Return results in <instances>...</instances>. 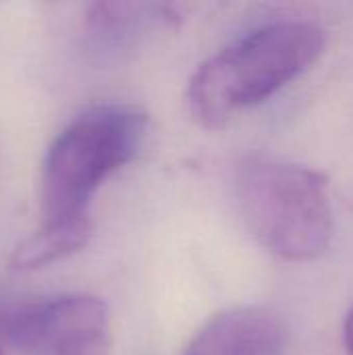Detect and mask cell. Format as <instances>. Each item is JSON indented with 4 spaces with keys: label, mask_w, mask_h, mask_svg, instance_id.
<instances>
[{
    "label": "cell",
    "mask_w": 353,
    "mask_h": 355,
    "mask_svg": "<svg viewBox=\"0 0 353 355\" xmlns=\"http://www.w3.org/2000/svg\"><path fill=\"white\" fill-rule=\"evenodd\" d=\"M108 352H110V335L92 339L87 343L71 347V349H67V352H62V354L58 355H108Z\"/></svg>",
    "instance_id": "obj_9"
},
{
    "label": "cell",
    "mask_w": 353,
    "mask_h": 355,
    "mask_svg": "<svg viewBox=\"0 0 353 355\" xmlns=\"http://www.w3.org/2000/svg\"><path fill=\"white\" fill-rule=\"evenodd\" d=\"M343 341H345V349L353 355V306L345 318V327H343Z\"/></svg>",
    "instance_id": "obj_10"
},
{
    "label": "cell",
    "mask_w": 353,
    "mask_h": 355,
    "mask_svg": "<svg viewBox=\"0 0 353 355\" xmlns=\"http://www.w3.org/2000/svg\"><path fill=\"white\" fill-rule=\"evenodd\" d=\"M148 125V114L131 104H98L77 114L44 158V223L85 214L98 187L139 154Z\"/></svg>",
    "instance_id": "obj_3"
},
{
    "label": "cell",
    "mask_w": 353,
    "mask_h": 355,
    "mask_svg": "<svg viewBox=\"0 0 353 355\" xmlns=\"http://www.w3.org/2000/svg\"><path fill=\"white\" fill-rule=\"evenodd\" d=\"M94 225L87 214L44 223L31 237L23 239L10 254L8 266L31 270L79 252L92 239Z\"/></svg>",
    "instance_id": "obj_6"
},
{
    "label": "cell",
    "mask_w": 353,
    "mask_h": 355,
    "mask_svg": "<svg viewBox=\"0 0 353 355\" xmlns=\"http://www.w3.org/2000/svg\"><path fill=\"white\" fill-rule=\"evenodd\" d=\"M287 331L266 308H235L214 316L183 355H283Z\"/></svg>",
    "instance_id": "obj_5"
},
{
    "label": "cell",
    "mask_w": 353,
    "mask_h": 355,
    "mask_svg": "<svg viewBox=\"0 0 353 355\" xmlns=\"http://www.w3.org/2000/svg\"><path fill=\"white\" fill-rule=\"evenodd\" d=\"M106 335L108 310L94 295L71 293L15 306L12 347L25 355H58Z\"/></svg>",
    "instance_id": "obj_4"
},
{
    "label": "cell",
    "mask_w": 353,
    "mask_h": 355,
    "mask_svg": "<svg viewBox=\"0 0 353 355\" xmlns=\"http://www.w3.org/2000/svg\"><path fill=\"white\" fill-rule=\"evenodd\" d=\"M179 15L169 4L144 2H96L87 6V27L104 42L121 44L156 25H171Z\"/></svg>",
    "instance_id": "obj_7"
},
{
    "label": "cell",
    "mask_w": 353,
    "mask_h": 355,
    "mask_svg": "<svg viewBox=\"0 0 353 355\" xmlns=\"http://www.w3.org/2000/svg\"><path fill=\"white\" fill-rule=\"evenodd\" d=\"M325 42L322 27L302 19L275 21L233 40L191 75V116L208 129L227 125L304 75L320 58Z\"/></svg>",
    "instance_id": "obj_1"
},
{
    "label": "cell",
    "mask_w": 353,
    "mask_h": 355,
    "mask_svg": "<svg viewBox=\"0 0 353 355\" xmlns=\"http://www.w3.org/2000/svg\"><path fill=\"white\" fill-rule=\"evenodd\" d=\"M12 316L15 306L0 304V355H6L12 347Z\"/></svg>",
    "instance_id": "obj_8"
},
{
    "label": "cell",
    "mask_w": 353,
    "mask_h": 355,
    "mask_svg": "<svg viewBox=\"0 0 353 355\" xmlns=\"http://www.w3.org/2000/svg\"><path fill=\"white\" fill-rule=\"evenodd\" d=\"M237 202L252 235L289 262L320 258L333 239V206L322 173L266 156L237 171Z\"/></svg>",
    "instance_id": "obj_2"
}]
</instances>
